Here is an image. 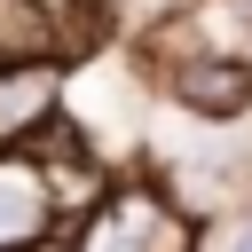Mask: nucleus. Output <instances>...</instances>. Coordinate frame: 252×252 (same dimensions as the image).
Instances as JSON below:
<instances>
[{
	"label": "nucleus",
	"mask_w": 252,
	"mask_h": 252,
	"mask_svg": "<svg viewBox=\"0 0 252 252\" xmlns=\"http://www.w3.org/2000/svg\"><path fill=\"white\" fill-rule=\"evenodd\" d=\"M228 252H252V220H244V228H236V244H228Z\"/></svg>",
	"instance_id": "nucleus-4"
},
{
	"label": "nucleus",
	"mask_w": 252,
	"mask_h": 252,
	"mask_svg": "<svg viewBox=\"0 0 252 252\" xmlns=\"http://www.w3.org/2000/svg\"><path fill=\"white\" fill-rule=\"evenodd\" d=\"M47 220H55V189H47L39 158L32 150H0V252L39 244Z\"/></svg>",
	"instance_id": "nucleus-2"
},
{
	"label": "nucleus",
	"mask_w": 252,
	"mask_h": 252,
	"mask_svg": "<svg viewBox=\"0 0 252 252\" xmlns=\"http://www.w3.org/2000/svg\"><path fill=\"white\" fill-rule=\"evenodd\" d=\"M181 102L228 118V110L252 102V71H244V63H197V71H181Z\"/></svg>",
	"instance_id": "nucleus-3"
},
{
	"label": "nucleus",
	"mask_w": 252,
	"mask_h": 252,
	"mask_svg": "<svg viewBox=\"0 0 252 252\" xmlns=\"http://www.w3.org/2000/svg\"><path fill=\"white\" fill-rule=\"evenodd\" d=\"M79 252H189V228H181V213L158 205L150 189H126V197H110V205L94 213V228H87Z\"/></svg>",
	"instance_id": "nucleus-1"
}]
</instances>
